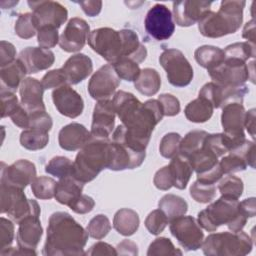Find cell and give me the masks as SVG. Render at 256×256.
<instances>
[{
    "mask_svg": "<svg viewBox=\"0 0 256 256\" xmlns=\"http://www.w3.org/2000/svg\"><path fill=\"white\" fill-rule=\"evenodd\" d=\"M88 232L69 213L55 212L48 221L45 256L84 255Z\"/></svg>",
    "mask_w": 256,
    "mask_h": 256,
    "instance_id": "6da1fadb",
    "label": "cell"
},
{
    "mask_svg": "<svg viewBox=\"0 0 256 256\" xmlns=\"http://www.w3.org/2000/svg\"><path fill=\"white\" fill-rule=\"evenodd\" d=\"M110 143L108 137L90 136L76 155L73 162V176L82 183L94 180L110 162Z\"/></svg>",
    "mask_w": 256,
    "mask_h": 256,
    "instance_id": "7a4b0ae2",
    "label": "cell"
},
{
    "mask_svg": "<svg viewBox=\"0 0 256 256\" xmlns=\"http://www.w3.org/2000/svg\"><path fill=\"white\" fill-rule=\"evenodd\" d=\"M238 199L221 196L198 213L197 221L202 228L209 232L216 231L222 225H227L232 232L240 231L248 218L241 211Z\"/></svg>",
    "mask_w": 256,
    "mask_h": 256,
    "instance_id": "3957f363",
    "label": "cell"
},
{
    "mask_svg": "<svg viewBox=\"0 0 256 256\" xmlns=\"http://www.w3.org/2000/svg\"><path fill=\"white\" fill-rule=\"evenodd\" d=\"M245 1H222L217 12H207L198 22L200 33L209 38H219L235 33L243 21Z\"/></svg>",
    "mask_w": 256,
    "mask_h": 256,
    "instance_id": "277c9868",
    "label": "cell"
},
{
    "mask_svg": "<svg viewBox=\"0 0 256 256\" xmlns=\"http://www.w3.org/2000/svg\"><path fill=\"white\" fill-rule=\"evenodd\" d=\"M201 247L207 256H243L251 252L253 241L242 230L220 232L208 235Z\"/></svg>",
    "mask_w": 256,
    "mask_h": 256,
    "instance_id": "5b68a950",
    "label": "cell"
},
{
    "mask_svg": "<svg viewBox=\"0 0 256 256\" xmlns=\"http://www.w3.org/2000/svg\"><path fill=\"white\" fill-rule=\"evenodd\" d=\"M1 213L7 215L17 224L32 214L41 213L38 203L33 199H27L22 188L0 185Z\"/></svg>",
    "mask_w": 256,
    "mask_h": 256,
    "instance_id": "8992f818",
    "label": "cell"
},
{
    "mask_svg": "<svg viewBox=\"0 0 256 256\" xmlns=\"http://www.w3.org/2000/svg\"><path fill=\"white\" fill-rule=\"evenodd\" d=\"M209 76L219 85L239 86L245 84L247 80L254 83V60L247 64L246 62L225 58L222 63L213 69L208 70Z\"/></svg>",
    "mask_w": 256,
    "mask_h": 256,
    "instance_id": "52a82bcc",
    "label": "cell"
},
{
    "mask_svg": "<svg viewBox=\"0 0 256 256\" xmlns=\"http://www.w3.org/2000/svg\"><path fill=\"white\" fill-rule=\"evenodd\" d=\"M159 62L166 71L169 83L175 87H185L193 79V68L184 54L178 49H166L160 57Z\"/></svg>",
    "mask_w": 256,
    "mask_h": 256,
    "instance_id": "ba28073f",
    "label": "cell"
},
{
    "mask_svg": "<svg viewBox=\"0 0 256 256\" xmlns=\"http://www.w3.org/2000/svg\"><path fill=\"white\" fill-rule=\"evenodd\" d=\"M88 44L103 59L113 64L122 58V38L120 31L102 27L90 32Z\"/></svg>",
    "mask_w": 256,
    "mask_h": 256,
    "instance_id": "9c48e42d",
    "label": "cell"
},
{
    "mask_svg": "<svg viewBox=\"0 0 256 256\" xmlns=\"http://www.w3.org/2000/svg\"><path fill=\"white\" fill-rule=\"evenodd\" d=\"M169 225L171 234L186 251H195L201 248L204 233L198 221L192 216H179L172 219Z\"/></svg>",
    "mask_w": 256,
    "mask_h": 256,
    "instance_id": "30bf717a",
    "label": "cell"
},
{
    "mask_svg": "<svg viewBox=\"0 0 256 256\" xmlns=\"http://www.w3.org/2000/svg\"><path fill=\"white\" fill-rule=\"evenodd\" d=\"M32 9V16L35 26L38 29L51 27L58 29L68 17L67 9L56 1H28Z\"/></svg>",
    "mask_w": 256,
    "mask_h": 256,
    "instance_id": "8fae6325",
    "label": "cell"
},
{
    "mask_svg": "<svg viewBox=\"0 0 256 256\" xmlns=\"http://www.w3.org/2000/svg\"><path fill=\"white\" fill-rule=\"evenodd\" d=\"M146 32L158 41L169 39L175 31V22L171 11L163 4H155L144 20Z\"/></svg>",
    "mask_w": 256,
    "mask_h": 256,
    "instance_id": "7c38bea8",
    "label": "cell"
},
{
    "mask_svg": "<svg viewBox=\"0 0 256 256\" xmlns=\"http://www.w3.org/2000/svg\"><path fill=\"white\" fill-rule=\"evenodd\" d=\"M248 93L249 89L245 84L239 86H225L215 82H209L201 88L199 97L209 101L213 108H222L231 102L243 103V99Z\"/></svg>",
    "mask_w": 256,
    "mask_h": 256,
    "instance_id": "4fadbf2b",
    "label": "cell"
},
{
    "mask_svg": "<svg viewBox=\"0 0 256 256\" xmlns=\"http://www.w3.org/2000/svg\"><path fill=\"white\" fill-rule=\"evenodd\" d=\"M120 84V78L111 64L100 67L90 78L88 92L95 100L109 99Z\"/></svg>",
    "mask_w": 256,
    "mask_h": 256,
    "instance_id": "5bb4252c",
    "label": "cell"
},
{
    "mask_svg": "<svg viewBox=\"0 0 256 256\" xmlns=\"http://www.w3.org/2000/svg\"><path fill=\"white\" fill-rule=\"evenodd\" d=\"M35 178V164L26 159H20L9 166H5V164L2 163L0 184L24 189L28 184H31Z\"/></svg>",
    "mask_w": 256,
    "mask_h": 256,
    "instance_id": "9a60e30c",
    "label": "cell"
},
{
    "mask_svg": "<svg viewBox=\"0 0 256 256\" xmlns=\"http://www.w3.org/2000/svg\"><path fill=\"white\" fill-rule=\"evenodd\" d=\"M89 34L90 27L84 19L71 18L59 37V46L66 52L80 51L85 46Z\"/></svg>",
    "mask_w": 256,
    "mask_h": 256,
    "instance_id": "2e32d148",
    "label": "cell"
},
{
    "mask_svg": "<svg viewBox=\"0 0 256 256\" xmlns=\"http://www.w3.org/2000/svg\"><path fill=\"white\" fill-rule=\"evenodd\" d=\"M212 2L208 1H177L173 2V19L181 27H188L199 22L210 11Z\"/></svg>",
    "mask_w": 256,
    "mask_h": 256,
    "instance_id": "e0dca14e",
    "label": "cell"
},
{
    "mask_svg": "<svg viewBox=\"0 0 256 256\" xmlns=\"http://www.w3.org/2000/svg\"><path fill=\"white\" fill-rule=\"evenodd\" d=\"M52 100L58 112L66 117L76 118L83 112L84 101L81 95L68 84L54 89Z\"/></svg>",
    "mask_w": 256,
    "mask_h": 256,
    "instance_id": "ac0fdd59",
    "label": "cell"
},
{
    "mask_svg": "<svg viewBox=\"0 0 256 256\" xmlns=\"http://www.w3.org/2000/svg\"><path fill=\"white\" fill-rule=\"evenodd\" d=\"M39 214H32L24 218L18 225L17 244L18 247L28 251L31 255H36V248L41 240L43 228Z\"/></svg>",
    "mask_w": 256,
    "mask_h": 256,
    "instance_id": "d6986e66",
    "label": "cell"
},
{
    "mask_svg": "<svg viewBox=\"0 0 256 256\" xmlns=\"http://www.w3.org/2000/svg\"><path fill=\"white\" fill-rule=\"evenodd\" d=\"M115 109L110 99L100 100L94 107L91 125V135L98 137H109L115 125Z\"/></svg>",
    "mask_w": 256,
    "mask_h": 256,
    "instance_id": "ffe728a7",
    "label": "cell"
},
{
    "mask_svg": "<svg viewBox=\"0 0 256 256\" xmlns=\"http://www.w3.org/2000/svg\"><path fill=\"white\" fill-rule=\"evenodd\" d=\"M245 108L242 103L231 102L222 107L221 124L226 135L233 139H245Z\"/></svg>",
    "mask_w": 256,
    "mask_h": 256,
    "instance_id": "44dd1931",
    "label": "cell"
},
{
    "mask_svg": "<svg viewBox=\"0 0 256 256\" xmlns=\"http://www.w3.org/2000/svg\"><path fill=\"white\" fill-rule=\"evenodd\" d=\"M27 74L37 73L50 68L54 61V53L49 49L41 47H26L18 57Z\"/></svg>",
    "mask_w": 256,
    "mask_h": 256,
    "instance_id": "7402d4cb",
    "label": "cell"
},
{
    "mask_svg": "<svg viewBox=\"0 0 256 256\" xmlns=\"http://www.w3.org/2000/svg\"><path fill=\"white\" fill-rule=\"evenodd\" d=\"M44 88L42 83L32 77H27L23 80L19 87V93L21 97V105L28 111L46 110L43 102Z\"/></svg>",
    "mask_w": 256,
    "mask_h": 256,
    "instance_id": "603a6c76",
    "label": "cell"
},
{
    "mask_svg": "<svg viewBox=\"0 0 256 256\" xmlns=\"http://www.w3.org/2000/svg\"><path fill=\"white\" fill-rule=\"evenodd\" d=\"M65 74L67 83L78 84L86 79L93 71V63L90 57L78 53L69 57L61 68Z\"/></svg>",
    "mask_w": 256,
    "mask_h": 256,
    "instance_id": "cb8c5ba5",
    "label": "cell"
},
{
    "mask_svg": "<svg viewBox=\"0 0 256 256\" xmlns=\"http://www.w3.org/2000/svg\"><path fill=\"white\" fill-rule=\"evenodd\" d=\"M91 133L80 123H70L64 126L58 135L59 146L67 151L81 149L90 139Z\"/></svg>",
    "mask_w": 256,
    "mask_h": 256,
    "instance_id": "d4e9b609",
    "label": "cell"
},
{
    "mask_svg": "<svg viewBox=\"0 0 256 256\" xmlns=\"http://www.w3.org/2000/svg\"><path fill=\"white\" fill-rule=\"evenodd\" d=\"M84 183L77 180L73 175L59 179L55 190V199L68 207L82 194Z\"/></svg>",
    "mask_w": 256,
    "mask_h": 256,
    "instance_id": "484cf974",
    "label": "cell"
},
{
    "mask_svg": "<svg viewBox=\"0 0 256 256\" xmlns=\"http://www.w3.org/2000/svg\"><path fill=\"white\" fill-rule=\"evenodd\" d=\"M26 74L27 73L23 65L18 59L4 67H1V91L15 92L19 85H21V83L23 82Z\"/></svg>",
    "mask_w": 256,
    "mask_h": 256,
    "instance_id": "4316f807",
    "label": "cell"
},
{
    "mask_svg": "<svg viewBox=\"0 0 256 256\" xmlns=\"http://www.w3.org/2000/svg\"><path fill=\"white\" fill-rule=\"evenodd\" d=\"M170 161V164L168 165L172 180H173V186L177 189L183 190L186 188L191 176L193 169L189 163V160L180 155L177 154Z\"/></svg>",
    "mask_w": 256,
    "mask_h": 256,
    "instance_id": "83f0119b",
    "label": "cell"
},
{
    "mask_svg": "<svg viewBox=\"0 0 256 256\" xmlns=\"http://www.w3.org/2000/svg\"><path fill=\"white\" fill-rule=\"evenodd\" d=\"M140 219L136 211L129 208L118 210L113 218L114 229L123 236L133 235L139 228Z\"/></svg>",
    "mask_w": 256,
    "mask_h": 256,
    "instance_id": "f1b7e54d",
    "label": "cell"
},
{
    "mask_svg": "<svg viewBox=\"0 0 256 256\" xmlns=\"http://www.w3.org/2000/svg\"><path fill=\"white\" fill-rule=\"evenodd\" d=\"M187 159L189 160L192 169L197 173V175L211 170L219 162L217 155L204 144L199 150L191 154Z\"/></svg>",
    "mask_w": 256,
    "mask_h": 256,
    "instance_id": "f546056e",
    "label": "cell"
},
{
    "mask_svg": "<svg viewBox=\"0 0 256 256\" xmlns=\"http://www.w3.org/2000/svg\"><path fill=\"white\" fill-rule=\"evenodd\" d=\"M213 106L206 99L199 97L187 104L184 109L186 118L194 123H204L213 115Z\"/></svg>",
    "mask_w": 256,
    "mask_h": 256,
    "instance_id": "4dcf8cb0",
    "label": "cell"
},
{
    "mask_svg": "<svg viewBox=\"0 0 256 256\" xmlns=\"http://www.w3.org/2000/svg\"><path fill=\"white\" fill-rule=\"evenodd\" d=\"M134 86L141 94L145 96H153L160 89V75L153 68H144L141 70L138 78L134 81Z\"/></svg>",
    "mask_w": 256,
    "mask_h": 256,
    "instance_id": "1f68e13d",
    "label": "cell"
},
{
    "mask_svg": "<svg viewBox=\"0 0 256 256\" xmlns=\"http://www.w3.org/2000/svg\"><path fill=\"white\" fill-rule=\"evenodd\" d=\"M194 57L197 63L201 67L206 68L208 71L222 63L225 59V54L224 51L219 47L203 45L195 50Z\"/></svg>",
    "mask_w": 256,
    "mask_h": 256,
    "instance_id": "d6a6232c",
    "label": "cell"
},
{
    "mask_svg": "<svg viewBox=\"0 0 256 256\" xmlns=\"http://www.w3.org/2000/svg\"><path fill=\"white\" fill-rule=\"evenodd\" d=\"M158 207L165 213L169 221L179 216L185 215L188 210L187 202L182 197L174 194L164 195L159 200Z\"/></svg>",
    "mask_w": 256,
    "mask_h": 256,
    "instance_id": "836d02e7",
    "label": "cell"
},
{
    "mask_svg": "<svg viewBox=\"0 0 256 256\" xmlns=\"http://www.w3.org/2000/svg\"><path fill=\"white\" fill-rule=\"evenodd\" d=\"M207 135L208 133L204 130H193L188 132L185 137L181 139L178 154L188 158L203 146Z\"/></svg>",
    "mask_w": 256,
    "mask_h": 256,
    "instance_id": "e575fe53",
    "label": "cell"
},
{
    "mask_svg": "<svg viewBox=\"0 0 256 256\" xmlns=\"http://www.w3.org/2000/svg\"><path fill=\"white\" fill-rule=\"evenodd\" d=\"M49 142V134L47 132L25 129L20 134V144L27 150L36 151L46 147Z\"/></svg>",
    "mask_w": 256,
    "mask_h": 256,
    "instance_id": "d590c367",
    "label": "cell"
},
{
    "mask_svg": "<svg viewBox=\"0 0 256 256\" xmlns=\"http://www.w3.org/2000/svg\"><path fill=\"white\" fill-rule=\"evenodd\" d=\"M56 185L57 182L53 178L47 176H39L36 177L31 183V189L36 198L47 200L55 196Z\"/></svg>",
    "mask_w": 256,
    "mask_h": 256,
    "instance_id": "8d00e7d4",
    "label": "cell"
},
{
    "mask_svg": "<svg viewBox=\"0 0 256 256\" xmlns=\"http://www.w3.org/2000/svg\"><path fill=\"white\" fill-rule=\"evenodd\" d=\"M111 65L113 66L118 77L128 82L135 81L141 72L139 64L126 57L120 58Z\"/></svg>",
    "mask_w": 256,
    "mask_h": 256,
    "instance_id": "74e56055",
    "label": "cell"
},
{
    "mask_svg": "<svg viewBox=\"0 0 256 256\" xmlns=\"http://www.w3.org/2000/svg\"><path fill=\"white\" fill-rule=\"evenodd\" d=\"M45 171L59 179L73 174V162L64 156L53 157L45 166Z\"/></svg>",
    "mask_w": 256,
    "mask_h": 256,
    "instance_id": "f35d334b",
    "label": "cell"
},
{
    "mask_svg": "<svg viewBox=\"0 0 256 256\" xmlns=\"http://www.w3.org/2000/svg\"><path fill=\"white\" fill-rule=\"evenodd\" d=\"M225 58L237 59L246 62L249 58L255 57V45L249 42H236L228 45L224 50Z\"/></svg>",
    "mask_w": 256,
    "mask_h": 256,
    "instance_id": "ab89813d",
    "label": "cell"
},
{
    "mask_svg": "<svg viewBox=\"0 0 256 256\" xmlns=\"http://www.w3.org/2000/svg\"><path fill=\"white\" fill-rule=\"evenodd\" d=\"M221 196H227L234 199H238L244 190L243 181L234 175H228L224 177L218 185Z\"/></svg>",
    "mask_w": 256,
    "mask_h": 256,
    "instance_id": "60d3db41",
    "label": "cell"
},
{
    "mask_svg": "<svg viewBox=\"0 0 256 256\" xmlns=\"http://www.w3.org/2000/svg\"><path fill=\"white\" fill-rule=\"evenodd\" d=\"M111 230V223L104 214L94 216L87 225V232L90 237L100 240L104 238Z\"/></svg>",
    "mask_w": 256,
    "mask_h": 256,
    "instance_id": "b9f144b4",
    "label": "cell"
},
{
    "mask_svg": "<svg viewBox=\"0 0 256 256\" xmlns=\"http://www.w3.org/2000/svg\"><path fill=\"white\" fill-rule=\"evenodd\" d=\"M148 256H166V255H182V251L175 248L169 238H156L150 245L147 251Z\"/></svg>",
    "mask_w": 256,
    "mask_h": 256,
    "instance_id": "7bdbcfd3",
    "label": "cell"
},
{
    "mask_svg": "<svg viewBox=\"0 0 256 256\" xmlns=\"http://www.w3.org/2000/svg\"><path fill=\"white\" fill-rule=\"evenodd\" d=\"M190 196L198 203H209L216 196V187L214 184H205L196 180L190 187Z\"/></svg>",
    "mask_w": 256,
    "mask_h": 256,
    "instance_id": "ee69618b",
    "label": "cell"
},
{
    "mask_svg": "<svg viewBox=\"0 0 256 256\" xmlns=\"http://www.w3.org/2000/svg\"><path fill=\"white\" fill-rule=\"evenodd\" d=\"M181 136L176 132L165 134L159 145V152L164 158H173L179 153Z\"/></svg>",
    "mask_w": 256,
    "mask_h": 256,
    "instance_id": "f6af8a7d",
    "label": "cell"
},
{
    "mask_svg": "<svg viewBox=\"0 0 256 256\" xmlns=\"http://www.w3.org/2000/svg\"><path fill=\"white\" fill-rule=\"evenodd\" d=\"M14 30L22 39H29L33 37L37 32V28L35 26L32 13L20 14L15 22Z\"/></svg>",
    "mask_w": 256,
    "mask_h": 256,
    "instance_id": "bcb514c9",
    "label": "cell"
},
{
    "mask_svg": "<svg viewBox=\"0 0 256 256\" xmlns=\"http://www.w3.org/2000/svg\"><path fill=\"white\" fill-rule=\"evenodd\" d=\"M168 223L169 220L161 209H156L150 212L144 222L146 229L153 235H158L163 232Z\"/></svg>",
    "mask_w": 256,
    "mask_h": 256,
    "instance_id": "7dc6e473",
    "label": "cell"
},
{
    "mask_svg": "<svg viewBox=\"0 0 256 256\" xmlns=\"http://www.w3.org/2000/svg\"><path fill=\"white\" fill-rule=\"evenodd\" d=\"M29 113V125L28 129L39 130L43 132H49L52 128L53 121L51 116L46 112V110H38Z\"/></svg>",
    "mask_w": 256,
    "mask_h": 256,
    "instance_id": "c3c4849f",
    "label": "cell"
},
{
    "mask_svg": "<svg viewBox=\"0 0 256 256\" xmlns=\"http://www.w3.org/2000/svg\"><path fill=\"white\" fill-rule=\"evenodd\" d=\"M37 42L41 48L50 49L59 43V34L57 29L43 27L37 31Z\"/></svg>",
    "mask_w": 256,
    "mask_h": 256,
    "instance_id": "681fc988",
    "label": "cell"
},
{
    "mask_svg": "<svg viewBox=\"0 0 256 256\" xmlns=\"http://www.w3.org/2000/svg\"><path fill=\"white\" fill-rule=\"evenodd\" d=\"M14 240V224L11 220L0 219V252L11 247Z\"/></svg>",
    "mask_w": 256,
    "mask_h": 256,
    "instance_id": "f907efd6",
    "label": "cell"
},
{
    "mask_svg": "<svg viewBox=\"0 0 256 256\" xmlns=\"http://www.w3.org/2000/svg\"><path fill=\"white\" fill-rule=\"evenodd\" d=\"M44 89H57L61 86L67 85V80L62 69H54L48 71L41 80ZM69 85V84H68Z\"/></svg>",
    "mask_w": 256,
    "mask_h": 256,
    "instance_id": "816d5d0a",
    "label": "cell"
},
{
    "mask_svg": "<svg viewBox=\"0 0 256 256\" xmlns=\"http://www.w3.org/2000/svg\"><path fill=\"white\" fill-rule=\"evenodd\" d=\"M19 105L20 103L18 102V98L14 94V92L1 91V117L2 118L11 116L19 107Z\"/></svg>",
    "mask_w": 256,
    "mask_h": 256,
    "instance_id": "f5cc1de1",
    "label": "cell"
},
{
    "mask_svg": "<svg viewBox=\"0 0 256 256\" xmlns=\"http://www.w3.org/2000/svg\"><path fill=\"white\" fill-rule=\"evenodd\" d=\"M163 109L164 116H175L180 112V102L171 94H161L157 99Z\"/></svg>",
    "mask_w": 256,
    "mask_h": 256,
    "instance_id": "db71d44e",
    "label": "cell"
},
{
    "mask_svg": "<svg viewBox=\"0 0 256 256\" xmlns=\"http://www.w3.org/2000/svg\"><path fill=\"white\" fill-rule=\"evenodd\" d=\"M153 183L156 188L163 191L169 190L173 186V180L168 165L162 167L155 173Z\"/></svg>",
    "mask_w": 256,
    "mask_h": 256,
    "instance_id": "11a10c76",
    "label": "cell"
},
{
    "mask_svg": "<svg viewBox=\"0 0 256 256\" xmlns=\"http://www.w3.org/2000/svg\"><path fill=\"white\" fill-rule=\"evenodd\" d=\"M95 206V201L92 197L81 194L70 206L69 208L78 214H86L93 210Z\"/></svg>",
    "mask_w": 256,
    "mask_h": 256,
    "instance_id": "9f6ffc18",
    "label": "cell"
},
{
    "mask_svg": "<svg viewBox=\"0 0 256 256\" xmlns=\"http://www.w3.org/2000/svg\"><path fill=\"white\" fill-rule=\"evenodd\" d=\"M16 49L10 42L2 40L0 42V66L4 67L15 61Z\"/></svg>",
    "mask_w": 256,
    "mask_h": 256,
    "instance_id": "6f0895ef",
    "label": "cell"
},
{
    "mask_svg": "<svg viewBox=\"0 0 256 256\" xmlns=\"http://www.w3.org/2000/svg\"><path fill=\"white\" fill-rule=\"evenodd\" d=\"M222 176H223V172H222V169L218 162V164L211 170H209L203 174L197 175V181L205 183V184H215L222 178Z\"/></svg>",
    "mask_w": 256,
    "mask_h": 256,
    "instance_id": "680465c9",
    "label": "cell"
},
{
    "mask_svg": "<svg viewBox=\"0 0 256 256\" xmlns=\"http://www.w3.org/2000/svg\"><path fill=\"white\" fill-rule=\"evenodd\" d=\"M12 122L22 129H28L29 125V113L28 111L20 104L16 111L10 116Z\"/></svg>",
    "mask_w": 256,
    "mask_h": 256,
    "instance_id": "91938a15",
    "label": "cell"
},
{
    "mask_svg": "<svg viewBox=\"0 0 256 256\" xmlns=\"http://www.w3.org/2000/svg\"><path fill=\"white\" fill-rule=\"evenodd\" d=\"M86 255H117L116 248L112 247L110 244L105 242H97L90 247V249L85 252Z\"/></svg>",
    "mask_w": 256,
    "mask_h": 256,
    "instance_id": "94428289",
    "label": "cell"
},
{
    "mask_svg": "<svg viewBox=\"0 0 256 256\" xmlns=\"http://www.w3.org/2000/svg\"><path fill=\"white\" fill-rule=\"evenodd\" d=\"M117 255H138V247L136 243L131 240L124 239L116 247Z\"/></svg>",
    "mask_w": 256,
    "mask_h": 256,
    "instance_id": "6125c7cd",
    "label": "cell"
},
{
    "mask_svg": "<svg viewBox=\"0 0 256 256\" xmlns=\"http://www.w3.org/2000/svg\"><path fill=\"white\" fill-rule=\"evenodd\" d=\"M79 4L82 7V10L85 12V14L90 16V17L97 16L101 12V8H102V2L101 1L89 0V1L79 2Z\"/></svg>",
    "mask_w": 256,
    "mask_h": 256,
    "instance_id": "be15d7a7",
    "label": "cell"
},
{
    "mask_svg": "<svg viewBox=\"0 0 256 256\" xmlns=\"http://www.w3.org/2000/svg\"><path fill=\"white\" fill-rule=\"evenodd\" d=\"M244 128L247 129L250 136L254 139L255 138V109L254 108L246 112L245 120H244Z\"/></svg>",
    "mask_w": 256,
    "mask_h": 256,
    "instance_id": "e7e4bbea",
    "label": "cell"
},
{
    "mask_svg": "<svg viewBox=\"0 0 256 256\" xmlns=\"http://www.w3.org/2000/svg\"><path fill=\"white\" fill-rule=\"evenodd\" d=\"M241 211L246 215L247 218L255 216V198H247L239 203Z\"/></svg>",
    "mask_w": 256,
    "mask_h": 256,
    "instance_id": "03108f58",
    "label": "cell"
},
{
    "mask_svg": "<svg viewBox=\"0 0 256 256\" xmlns=\"http://www.w3.org/2000/svg\"><path fill=\"white\" fill-rule=\"evenodd\" d=\"M242 37L247 39V42L255 45V22L254 20L248 21L243 28Z\"/></svg>",
    "mask_w": 256,
    "mask_h": 256,
    "instance_id": "003e7915",
    "label": "cell"
}]
</instances>
